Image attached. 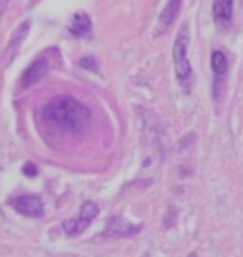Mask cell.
<instances>
[{
  "mask_svg": "<svg viewBox=\"0 0 243 257\" xmlns=\"http://www.w3.org/2000/svg\"><path fill=\"white\" fill-rule=\"evenodd\" d=\"M140 225H133L125 217L115 215V217L108 220L105 235H110V237H132V235L140 232Z\"/></svg>",
  "mask_w": 243,
  "mask_h": 257,
  "instance_id": "5b68a950",
  "label": "cell"
},
{
  "mask_svg": "<svg viewBox=\"0 0 243 257\" xmlns=\"http://www.w3.org/2000/svg\"><path fill=\"white\" fill-rule=\"evenodd\" d=\"M98 212H100V207H98L94 200H87V202L82 205L80 214L74 219L65 220V222L62 224V227H64L67 235H79L89 227L92 219H95Z\"/></svg>",
  "mask_w": 243,
  "mask_h": 257,
  "instance_id": "3957f363",
  "label": "cell"
},
{
  "mask_svg": "<svg viewBox=\"0 0 243 257\" xmlns=\"http://www.w3.org/2000/svg\"><path fill=\"white\" fill-rule=\"evenodd\" d=\"M233 15V0H213V19L221 29H226Z\"/></svg>",
  "mask_w": 243,
  "mask_h": 257,
  "instance_id": "52a82bcc",
  "label": "cell"
},
{
  "mask_svg": "<svg viewBox=\"0 0 243 257\" xmlns=\"http://www.w3.org/2000/svg\"><path fill=\"white\" fill-rule=\"evenodd\" d=\"M180 7H182V0H168L167 5H165V9L162 10V14H160V17H158L157 34L165 32V30L172 25L173 19L177 17Z\"/></svg>",
  "mask_w": 243,
  "mask_h": 257,
  "instance_id": "ba28073f",
  "label": "cell"
},
{
  "mask_svg": "<svg viewBox=\"0 0 243 257\" xmlns=\"http://www.w3.org/2000/svg\"><path fill=\"white\" fill-rule=\"evenodd\" d=\"M211 69H213V74L216 77H225L226 70H228V60H226L225 54L220 52V50H215L211 54Z\"/></svg>",
  "mask_w": 243,
  "mask_h": 257,
  "instance_id": "30bf717a",
  "label": "cell"
},
{
  "mask_svg": "<svg viewBox=\"0 0 243 257\" xmlns=\"http://www.w3.org/2000/svg\"><path fill=\"white\" fill-rule=\"evenodd\" d=\"M44 122L64 134L82 132L90 122V109L74 97L60 95L50 100L42 110Z\"/></svg>",
  "mask_w": 243,
  "mask_h": 257,
  "instance_id": "6da1fadb",
  "label": "cell"
},
{
  "mask_svg": "<svg viewBox=\"0 0 243 257\" xmlns=\"http://www.w3.org/2000/svg\"><path fill=\"white\" fill-rule=\"evenodd\" d=\"M37 166L32 162H29V164H25L24 166V174L25 176H30V177H34V176H37Z\"/></svg>",
  "mask_w": 243,
  "mask_h": 257,
  "instance_id": "8fae6325",
  "label": "cell"
},
{
  "mask_svg": "<svg viewBox=\"0 0 243 257\" xmlns=\"http://www.w3.org/2000/svg\"><path fill=\"white\" fill-rule=\"evenodd\" d=\"M12 207L27 217H42L44 215V202L37 195H20L10 200Z\"/></svg>",
  "mask_w": 243,
  "mask_h": 257,
  "instance_id": "277c9868",
  "label": "cell"
},
{
  "mask_svg": "<svg viewBox=\"0 0 243 257\" xmlns=\"http://www.w3.org/2000/svg\"><path fill=\"white\" fill-rule=\"evenodd\" d=\"M188 44H190V37H188L187 27L183 25L173 44V65H175V72H177L178 84L182 85V89L187 92V94L192 92L193 84H195L193 69L187 57Z\"/></svg>",
  "mask_w": 243,
  "mask_h": 257,
  "instance_id": "7a4b0ae2",
  "label": "cell"
},
{
  "mask_svg": "<svg viewBox=\"0 0 243 257\" xmlns=\"http://www.w3.org/2000/svg\"><path fill=\"white\" fill-rule=\"evenodd\" d=\"M92 30V22L90 17L84 12H77L74 17H72L70 22V32L75 35H89Z\"/></svg>",
  "mask_w": 243,
  "mask_h": 257,
  "instance_id": "9c48e42d",
  "label": "cell"
},
{
  "mask_svg": "<svg viewBox=\"0 0 243 257\" xmlns=\"http://www.w3.org/2000/svg\"><path fill=\"white\" fill-rule=\"evenodd\" d=\"M49 72V60L47 59H37L30 64L27 69H25L22 80H20V85L24 89H29L34 84H37L39 80H42V77L47 75Z\"/></svg>",
  "mask_w": 243,
  "mask_h": 257,
  "instance_id": "8992f818",
  "label": "cell"
}]
</instances>
